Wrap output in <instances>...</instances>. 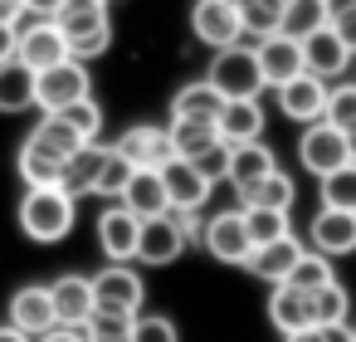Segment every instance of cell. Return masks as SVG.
I'll return each instance as SVG.
<instances>
[{"instance_id":"6da1fadb","label":"cell","mask_w":356,"mask_h":342,"mask_svg":"<svg viewBox=\"0 0 356 342\" xmlns=\"http://www.w3.org/2000/svg\"><path fill=\"white\" fill-rule=\"evenodd\" d=\"M20 230H25V240H35V244H59V240H69V230H74V215H79V201L64 191V186H30L25 196H20Z\"/></svg>"},{"instance_id":"7a4b0ae2","label":"cell","mask_w":356,"mask_h":342,"mask_svg":"<svg viewBox=\"0 0 356 342\" xmlns=\"http://www.w3.org/2000/svg\"><path fill=\"white\" fill-rule=\"evenodd\" d=\"M220 93H225V103L229 98H259L268 84H264V69H259V49L254 45H229V49H215V59H210V74H205Z\"/></svg>"},{"instance_id":"3957f363","label":"cell","mask_w":356,"mask_h":342,"mask_svg":"<svg viewBox=\"0 0 356 342\" xmlns=\"http://www.w3.org/2000/svg\"><path fill=\"white\" fill-rule=\"evenodd\" d=\"M83 98H93V74L83 59H64V64L35 74V108L59 113V108H74Z\"/></svg>"},{"instance_id":"277c9868","label":"cell","mask_w":356,"mask_h":342,"mask_svg":"<svg viewBox=\"0 0 356 342\" xmlns=\"http://www.w3.org/2000/svg\"><path fill=\"white\" fill-rule=\"evenodd\" d=\"M15 30H20V49H15V59L25 64V69H54V64H64L69 59V35L54 25V20H40V15H30V10H20L15 15Z\"/></svg>"},{"instance_id":"5b68a950","label":"cell","mask_w":356,"mask_h":342,"mask_svg":"<svg viewBox=\"0 0 356 342\" xmlns=\"http://www.w3.org/2000/svg\"><path fill=\"white\" fill-rule=\"evenodd\" d=\"M147 303V283L132 264H103L93 274V313H142Z\"/></svg>"},{"instance_id":"8992f818","label":"cell","mask_w":356,"mask_h":342,"mask_svg":"<svg viewBox=\"0 0 356 342\" xmlns=\"http://www.w3.org/2000/svg\"><path fill=\"white\" fill-rule=\"evenodd\" d=\"M298 162H302V171H312L317 181H322V176H332L337 166H346V162H351L346 132H341V127H332L327 118L307 123V127H302V137H298Z\"/></svg>"},{"instance_id":"52a82bcc","label":"cell","mask_w":356,"mask_h":342,"mask_svg":"<svg viewBox=\"0 0 356 342\" xmlns=\"http://www.w3.org/2000/svg\"><path fill=\"white\" fill-rule=\"evenodd\" d=\"M186 249H191V235H186V225H181V215H176V210L142 220L137 264H147V269H166V264H176Z\"/></svg>"},{"instance_id":"ba28073f","label":"cell","mask_w":356,"mask_h":342,"mask_svg":"<svg viewBox=\"0 0 356 342\" xmlns=\"http://www.w3.org/2000/svg\"><path fill=\"white\" fill-rule=\"evenodd\" d=\"M200 244H205L210 259H220V264H239V269H244L249 254H254V240H249L244 210H220V215H210Z\"/></svg>"},{"instance_id":"9c48e42d","label":"cell","mask_w":356,"mask_h":342,"mask_svg":"<svg viewBox=\"0 0 356 342\" xmlns=\"http://www.w3.org/2000/svg\"><path fill=\"white\" fill-rule=\"evenodd\" d=\"M191 35L210 49H229L244 40V20H239V6L229 0H195L191 6Z\"/></svg>"},{"instance_id":"30bf717a","label":"cell","mask_w":356,"mask_h":342,"mask_svg":"<svg viewBox=\"0 0 356 342\" xmlns=\"http://www.w3.org/2000/svg\"><path fill=\"white\" fill-rule=\"evenodd\" d=\"M137 240H142V220L122 205V201H108V210L98 215V249L108 264H132L137 259Z\"/></svg>"},{"instance_id":"8fae6325","label":"cell","mask_w":356,"mask_h":342,"mask_svg":"<svg viewBox=\"0 0 356 342\" xmlns=\"http://www.w3.org/2000/svg\"><path fill=\"white\" fill-rule=\"evenodd\" d=\"M351 49L341 45V35L332 30V25H322V30H312L307 40H302V69L312 74V79H322V84H341V74L351 69Z\"/></svg>"},{"instance_id":"7c38bea8","label":"cell","mask_w":356,"mask_h":342,"mask_svg":"<svg viewBox=\"0 0 356 342\" xmlns=\"http://www.w3.org/2000/svg\"><path fill=\"white\" fill-rule=\"evenodd\" d=\"M137 171H161L176 152H171V132L166 127H156V123H132L118 142H113Z\"/></svg>"},{"instance_id":"4fadbf2b","label":"cell","mask_w":356,"mask_h":342,"mask_svg":"<svg viewBox=\"0 0 356 342\" xmlns=\"http://www.w3.org/2000/svg\"><path fill=\"white\" fill-rule=\"evenodd\" d=\"M161 186H166V201H171L176 215L205 210V205H210V191H215V186L195 171V162H186V157H171V162L161 166Z\"/></svg>"},{"instance_id":"5bb4252c","label":"cell","mask_w":356,"mask_h":342,"mask_svg":"<svg viewBox=\"0 0 356 342\" xmlns=\"http://www.w3.org/2000/svg\"><path fill=\"white\" fill-rule=\"evenodd\" d=\"M307 249H317V254H327V259L356 254V215L322 205V210L312 215V225H307Z\"/></svg>"},{"instance_id":"9a60e30c","label":"cell","mask_w":356,"mask_h":342,"mask_svg":"<svg viewBox=\"0 0 356 342\" xmlns=\"http://www.w3.org/2000/svg\"><path fill=\"white\" fill-rule=\"evenodd\" d=\"M327 88H332V84H322V79H312V74H298V79H288V84L273 88V93H278V113L293 118L298 127H307V123H317V118L327 113Z\"/></svg>"},{"instance_id":"2e32d148","label":"cell","mask_w":356,"mask_h":342,"mask_svg":"<svg viewBox=\"0 0 356 342\" xmlns=\"http://www.w3.org/2000/svg\"><path fill=\"white\" fill-rule=\"evenodd\" d=\"M254 49H259V69H264V84H268V88H278V84L307 74V69H302V40H293V35H283V30L264 35Z\"/></svg>"},{"instance_id":"e0dca14e","label":"cell","mask_w":356,"mask_h":342,"mask_svg":"<svg viewBox=\"0 0 356 342\" xmlns=\"http://www.w3.org/2000/svg\"><path fill=\"white\" fill-rule=\"evenodd\" d=\"M10 322L30 337H44L49 327H59V313H54V293L49 283H25L10 293Z\"/></svg>"},{"instance_id":"ac0fdd59","label":"cell","mask_w":356,"mask_h":342,"mask_svg":"<svg viewBox=\"0 0 356 342\" xmlns=\"http://www.w3.org/2000/svg\"><path fill=\"white\" fill-rule=\"evenodd\" d=\"M302 249H307V244L288 230V235H278V240H268V244H254V254H249V264H244V269L273 288V283H283V279L293 274V264L302 259Z\"/></svg>"},{"instance_id":"d6986e66","label":"cell","mask_w":356,"mask_h":342,"mask_svg":"<svg viewBox=\"0 0 356 342\" xmlns=\"http://www.w3.org/2000/svg\"><path fill=\"white\" fill-rule=\"evenodd\" d=\"M49 293H54L59 327H83L93 318V279L88 274H59L49 283Z\"/></svg>"},{"instance_id":"ffe728a7","label":"cell","mask_w":356,"mask_h":342,"mask_svg":"<svg viewBox=\"0 0 356 342\" xmlns=\"http://www.w3.org/2000/svg\"><path fill=\"white\" fill-rule=\"evenodd\" d=\"M215 132H220V142H229V147L259 142V137H264V103H259V98H229V103L220 108V118H215Z\"/></svg>"},{"instance_id":"44dd1931","label":"cell","mask_w":356,"mask_h":342,"mask_svg":"<svg viewBox=\"0 0 356 342\" xmlns=\"http://www.w3.org/2000/svg\"><path fill=\"white\" fill-rule=\"evenodd\" d=\"M268 322H273L283 337H288V332H302V327H317L307 293L293 288V283H273V288H268Z\"/></svg>"},{"instance_id":"7402d4cb","label":"cell","mask_w":356,"mask_h":342,"mask_svg":"<svg viewBox=\"0 0 356 342\" xmlns=\"http://www.w3.org/2000/svg\"><path fill=\"white\" fill-rule=\"evenodd\" d=\"M225 108V93L210 84V79H195V84H181L176 98H171V118H195V123H215Z\"/></svg>"},{"instance_id":"603a6c76","label":"cell","mask_w":356,"mask_h":342,"mask_svg":"<svg viewBox=\"0 0 356 342\" xmlns=\"http://www.w3.org/2000/svg\"><path fill=\"white\" fill-rule=\"evenodd\" d=\"M137 220H152V215H166L171 201H166V186H161V171H132L127 191L118 196Z\"/></svg>"},{"instance_id":"cb8c5ba5","label":"cell","mask_w":356,"mask_h":342,"mask_svg":"<svg viewBox=\"0 0 356 342\" xmlns=\"http://www.w3.org/2000/svg\"><path fill=\"white\" fill-rule=\"evenodd\" d=\"M273 171H278V157H273V147H264V137H259V142H239L234 157H229V181H234V191H244V186H254V181H264V176H273Z\"/></svg>"},{"instance_id":"d4e9b609","label":"cell","mask_w":356,"mask_h":342,"mask_svg":"<svg viewBox=\"0 0 356 342\" xmlns=\"http://www.w3.org/2000/svg\"><path fill=\"white\" fill-rule=\"evenodd\" d=\"M54 25L69 35V40H83V35H98V30H113L108 25V0H64Z\"/></svg>"},{"instance_id":"484cf974","label":"cell","mask_w":356,"mask_h":342,"mask_svg":"<svg viewBox=\"0 0 356 342\" xmlns=\"http://www.w3.org/2000/svg\"><path fill=\"white\" fill-rule=\"evenodd\" d=\"M108 152H113V147L88 142V147H79V152L64 162V191H69L74 201H79V196H93V181H98V171H103Z\"/></svg>"},{"instance_id":"4316f807","label":"cell","mask_w":356,"mask_h":342,"mask_svg":"<svg viewBox=\"0 0 356 342\" xmlns=\"http://www.w3.org/2000/svg\"><path fill=\"white\" fill-rule=\"evenodd\" d=\"M25 142H30V147H40V152H49V157H59V162H69L79 147H88V142H83V137H79V132L59 118V113H44Z\"/></svg>"},{"instance_id":"83f0119b","label":"cell","mask_w":356,"mask_h":342,"mask_svg":"<svg viewBox=\"0 0 356 342\" xmlns=\"http://www.w3.org/2000/svg\"><path fill=\"white\" fill-rule=\"evenodd\" d=\"M293 201H298V186H293V176L283 166L239 191V205H259V210H293Z\"/></svg>"},{"instance_id":"f1b7e54d","label":"cell","mask_w":356,"mask_h":342,"mask_svg":"<svg viewBox=\"0 0 356 342\" xmlns=\"http://www.w3.org/2000/svg\"><path fill=\"white\" fill-rule=\"evenodd\" d=\"M25 108H35V69L6 59L0 64V113H25Z\"/></svg>"},{"instance_id":"f546056e","label":"cell","mask_w":356,"mask_h":342,"mask_svg":"<svg viewBox=\"0 0 356 342\" xmlns=\"http://www.w3.org/2000/svg\"><path fill=\"white\" fill-rule=\"evenodd\" d=\"M332 25V10H327V0H288L283 15H278V30L293 35V40H307L312 30Z\"/></svg>"},{"instance_id":"4dcf8cb0","label":"cell","mask_w":356,"mask_h":342,"mask_svg":"<svg viewBox=\"0 0 356 342\" xmlns=\"http://www.w3.org/2000/svg\"><path fill=\"white\" fill-rule=\"evenodd\" d=\"M171 152L176 157H186V162H195L205 147H215L220 142V132H215V123H195V118H171Z\"/></svg>"},{"instance_id":"1f68e13d","label":"cell","mask_w":356,"mask_h":342,"mask_svg":"<svg viewBox=\"0 0 356 342\" xmlns=\"http://www.w3.org/2000/svg\"><path fill=\"white\" fill-rule=\"evenodd\" d=\"M307 303H312V322H317V327H327V322H351V293L341 288V279L312 288Z\"/></svg>"},{"instance_id":"d6a6232c","label":"cell","mask_w":356,"mask_h":342,"mask_svg":"<svg viewBox=\"0 0 356 342\" xmlns=\"http://www.w3.org/2000/svg\"><path fill=\"white\" fill-rule=\"evenodd\" d=\"M20 181L25 186H64V162L59 157H49V152H40V147H20Z\"/></svg>"},{"instance_id":"836d02e7","label":"cell","mask_w":356,"mask_h":342,"mask_svg":"<svg viewBox=\"0 0 356 342\" xmlns=\"http://www.w3.org/2000/svg\"><path fill=\"white\" fill-rule=\"evenodd\" d=\"M332 279H337V264H332L327 254H317V249H302V259L293 264V274H288L283 283L312 293V288H322V283H332Z\"/></svg>"},{"instance_id":"e575fe53","label":"cell","mask_w":356,"mask_h":342,"mask_svg":"<svg viewBox=\"0 0 356 342\" xmlns=\"http://www.w3.org/2000/svg\"><path fill=\"white\" fill-rule=\"evenodd\" d=\"M322 205H332V210H351L356 215V162H346V166H337L332 176H322Z\"/></svg>"},{"instance_id":"d590c367","label":"cell","mask_w":356,"mask_h":342,"mask_svg":"<svg viewBox=\"0 0 356 342\" xmlns=\"http://www.w3.org/2000/svg\"><path fill=\"white\" fill-rule=\"evenodd\" d=\"M132 171H137V166H132V162H127V157L113 147V152H108V162H103V171H98V181H93V196H103V201H118V196L127 191Z\"/></svg>"},{"instance_id":"8d00e7d4","label":"cell","mask_w":356,"mask_h":342,"mask_svg":"<svg viewBox=\"0 0 356 342\" xmlns=\"http://www.w3.org/2000/svg\"><path fill=\"white\" fill-rule=\"evenodd\" d=\"M244 210V225H249V240L254 244H268V240H278V235H288L293 225H288V210H259V205H239Z\"/></svg>"},{"instance_id":"74e56055","label":"cell","mask_w":356,"mask_h":342,"mask_svg":"<svg viewBox=\"0 0 356 342\" xmlns=\"http://www.w3.org/2000/svg\"><path fill=\"white\" fill-rule=\"evenodd\" d=\"M83 342H132V313H93L83 322Z\"/></svg>"},{"instance_id":"f35d334b","label":"cell","mask_w":356,"mask_h":342,"mask_svg":"<svg viewBox=\"0 0 356 342\" xmlns=\"http://www.w3.org/2000/svg\"><path fill=\"white\" fill-rule=\"evenodd\" d=\"M59 118H64L83 142H103V108H98V98H83V103H74V108H59Z\"/></svg>"},{"instance_id":"ab89813d","label":"cell","mask_w":356,"mask_h":342,"mask_svg":"<svg viewBox=\"0 0 356 342\" xmlns=\"http://www.w3.org/2000/svg\"><path fill=\"white\" fill-rule=\"evenodd\" d=\"M332 127L351 132L356 127V84H332L327 88V113H322Z\"/></svg>"},{"instance_id":"60d3db41","label":"cell","mask_w":356,"mask_h":342,"mask_svg":"<svg viewBox=\"0 0 356 342\" xmlns=\"http://www.w3.org/2000/svg\"><path fill=\"white\" fill-rule=\"evenodd\" d=\"M278 6L273 0H244L239 6V20H244V35H254V40H264V35H273L278 30Z\"/></svg>"},{"instance_id":"b9f144b4","label":"cell","mask_w":356,"mask_h":342,"mask_svg":"<svg viewBox=\"0 0 356 342\" xmlns=\"http://www.w3.org/2000/svg\"><path fill=\"white\" fill-rule=\"evenodd\" d=\"M132 342H181V327L166 313H137L132 318Z\"/></svg>"},{"instance_id":"7bdbcfd3","label":"cell","mask_w":356,"mask_h":342,"mask_svg":"<svg viewBox=\"0 0 356 342\" xmlns=\"http://www.w3.org/2000/svg\"><path fill=\"white\" fill-rule=\"evenodd\" d=\"M229 157H234V147H229V142H215V147H205V152L195 157V171H200L210 186H220V181H229Z\"/></svg>"},{"instance_id":"ee69618b","label":"cell","mask_w":356,"mask_h":342,"mask_svg":"<svg viewBox=\"0 0 356 342\" xmlns=\"http://www.w3.org/2000/svg\"><path fill=\"white\" fill-rule=\"evenodd\" d=\"M113 49V30H98V35H83V40H69V59H103Z\"/></svg>"},{"instance_id":"f6af8a7d","label":"cell","mask_w":356,"mask_h":342,"mask_svg":"<svg viewBox=\"0 0 356 342\" xmlns=\"http://www.w3.org/2000/svg\"><path fill=\"white\" fill-rule=\"evenodd\" d=\"M332 30H337V35H341V45L356 54V6H351V10H341V15H332Z\"/></svg>"},{"instance_id":"bcb514c9","label":"cell","mask_w":356,"mask_h":342,"mask_svg":"<svg viewBox=\"0 0 356 342\" xmlns=\"http://www.w3.org/2000/svg\"><path fill=\"white\" fill-rule=\"evenodd\" d=\"M15 49H20V30L0 20V64H6V59H15Z\"/></svg>"},{"instance_id":"7dc6e473","label":"cell","mask_w":356,"mask_h":342,"mask_svg":"<svg viewBox=\"0 0 356 342\" xmlns=\"http://www.w3.org/2000/svg\"><path fill=\"white\" fill-rule=\"evenodd\" d=\"M59 6H64V0H25V10H30V15H40V20H54V15H59Z\"/></svg>"},{"instance_id":"c3c4849f","label":"cell","mask_w":356,"mask_h":342,"mask_svg":"<svg viewBox=\"0 0 356 342\" xmlns=\"http://www.w3.org/2000/svg\"><path fill=\"white\" fill-rule=\"evenodd\" d=\"M35 342H83V327H49V332L35 337Z\"/></svg>"},{"instance_id":"681fc988","label":"cell","mask_w":356,"mask_h":342,"mask_svg":"<svg viewBox=\"0 0 356 342\" xmlns=\"http://www.w3.org/2000/svg\"><path fill=\"white\" fill-rule=\"evenodd\" d=\"M317 332H322V342H351V322H327Z\"/></svg>"},{"instance_id":"f907efd6","label":"cell","mask_w":356,"mask_h":342,"mask_svg":"<svg viewBox=\"0 0 356 342\" xmlns=\"http://www.w3.org/2000/svg\"><path fill=\"white\" fill-rule=\"evenodd\" d=\"M0 342H35L30 332H20L15 322H0Z\"/></svg>"},{"instance_id":"816d5d0a","label":"cell","mask_w":356,"mask_h":342,"mask_svg":"<svg viewBox=\"0 0 356 342\" xmlns=\"http://www.w3.org/2000/svg\"><path fill=\"white\" fill-rule=\"evenodd\" d=\"M20 10H25V0H0V20H6V25H15Z\"/></svg>"},{"instance_id":"f5cc1de1","label":"cell","mask_w":356,"mask_h":342,"mask_svg":"<svg viewBox=\"0 0 356 342\" xmlns=\"http://www.w3.org/2000/svg\"><path fill=\"white\" fill-rule=\"evenodd\" d=\"M283 342H322V332L317 327H302V332H288Z\"/></svg>"},{"instance_id":"db71d44e","label":"cell","mask_w":356,"mask_h":342,"mask_svg":"<svg viewBox=\"0 0 356 342\" xmlns=\"http://www.w3.org/2000/svg\"><path fill=\"white\" fill-rule=\"evenodd\" d=\"M351 6H356V0H327V10H332V15H341V10H351Z\"/></svg>"},{"instance_id":"11a10c76","label":"cell","mask_w":356,"mask_h":342,"mask_svg":"<svg viewBox=\"0 0 356 342\" xmlns=\"http://www.w3.org/2000/svg\"><path fill=\"white\" fill-rule=\"evenodd\" d=\"M346 147H351V162H356V127L346 132Z\"/></svg>"},{"instance_id":"9f6ffc18","label":"cell","mask_w":356,"mask_h":342,"mask_svg":"<svg viewBox=\"0 0 356 342\" xmlns=\"http://www.w3.org/2000/svg\"><path fill=\"white\" fill-rule=\"evenodd\" d=\"M273 6H278V10H283V6H288V0H273Z\"/></svg>"},{"instance_id":"6f0895ef","label":"cell","mask_w":356,"mask_h":342,"mask_svg":"<svg viewBox=\"0 0 356 342\" xmlns=\"http://www.w3.org/2000/svg\"><path fill=\"white\" fill-rule=\"evenodd\" d=\"M229 6H244V0H229Z\"/></svg>"},{"instance_id":"680465c9","label":"cell","mask_w":356,"mask_h":342,"mask_svg":"<svg viewBox=\"0 0 356 342\" xmlns=\"http://www.w3.org/2000/svg\"><path fill=\"white\" fill-rule=\"evenodd\" d=\"M351 342H356V327H351Z\"/></svg>"}]
</instances>
